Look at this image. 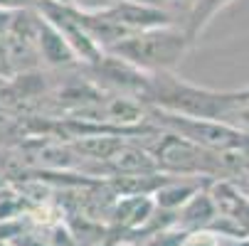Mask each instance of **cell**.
<instances>
[{
  "label": "cell",
  "mask_w": 249,
  "mask_h": 246,
  "mask_svg": "<svg viewBox=\"0 0 249 246\" xmlns=\"http://www.w3.org/2000/svg\"><path fill=\"white\" fill-rule=\"evenodd\" d=\"M190 47L193 40L188 37L185 27L180 22H173L143 32H133L131 37L121 40L106 52L126 59L146 74H168L175 72V66L183 62Z\"/></svg>",
  "instance_id": "cell-1"
},
{
  "label": "cell",
  "mask_w": 249,
  "mask_h": 246,
  "mask_svg": "<svg viewBox=\"0 0 249 246\" xmlns=\"http://www.w3.org/2000/svg\"><path fill=\"white\" fill-rule=\"evenodd\" d=\"M143 148L156 158L158 170L173 175V178H200V180L227 178L222 153L207 150L173 131H163L156 126L151 140H146Z\"/></svg>",
  "instance_id": "cell-2"
},
{
  "label": "cell",
  "mask_w": 249,
  "mask_h": 246,
  "mask_svg": "<svg viewBox=\"0 0 249 246\" xmlns=\"http://www.w3.org/2000/svg\"><path fill=\"white\" fill-rule=\"evenodd\" d=\"M220 217V209L215 204L210 195V182L193 195L180 209L175 212V227L183 229V231H197V229H210L212 222Z\"/></svg>",
  "instance_id": "cell-3"
},
{
  "label": "cell",
  "mask_w": 249,
  "mask_h": 246,
  "mask_svg": "<svg viewBox=\"0 0 249 246\" xmlns=\"http://www.w3.org/2000/svg\"><path fill=\"white\" fill-rule=\"evenodd\" d=\"M210 180H200V178H168L151 197L156 202V207L160 212L175 214L193 195H197Z\"/></svg>",
  "instance_id": "cell-4"
},
{
  "label": "cell",
  "mask_w": 249,
  "mask_h": 246,
  "mask_svg": "<svg viewBox=\"0 0 249 246\" xmlns=\"http://www.w3.org/2000/svg\"><path fill=\"white\" fill-rule=\"evenodd\" d=\"M234 3V0H195V5L193 10L185 15L183 20V27L188 32V37L193 40V45L197 42V37L207 30V25L215 20L225 8H230Z\"/></svg>",
  "instance_id": "cell-5"
},
{
  "label": "cell",
  "mask_w": 249,
  "mask_h": 246,
  "mask_svg": "<svg viewBox=\"0 0 249 246\" xmlns=\"http://www.w3.org/2000/svg\"><path fill=\"white\" fill-rule=\"evenodd\" d=\"M40 5V0H0V10H35Z\"/></svg>",
  "instance_id": "cell-6"
},
{
  "label": "cell",
  "mask_w": 249,
  "mask_h": 246,
  "mask_svg": "<svg viewBox=\"0 0 249 246\" xmlns=\"http://www.w3.org/2000/svg\"><path fill=\"white\" fill-rule=\"evenodd\" d=\"M165 3V8L168 10H173L175 15H183V20H185V15L193 10V5H195V0H163Z\"/></svg>",
  "instance_id": "cell-7"
},
{
  "label": "cell",
  "mask_w": 249,
  "mask_h": 246,
  "mask_svg": "<svg viewBox=\"0 0 249 246\" xmlns=\"http://www.w3.org/2000/svg\"><path fill=\"white\" fill-rule=\"evenodd\" d=\"M234 182V187L249 199V175H244V178H237V180H232Z\"/></svg>",
  "instance_id": "cell-8"
},
{
  "label": "cell",
  "mask_w": 249,
  "mask_h": 246,
  "mask_svg": "<svg viewBox=\"0 0 249 246\" xmlns=\"http://www.w3.org/2000/svg\"><path fill=\"white\" fill-rule=\"evenodd\" d=\"M237 98H249V86L247 89H237V91H232Z\"/></svg>",
  "instance_id": "cell-9"
}]
</instances>
